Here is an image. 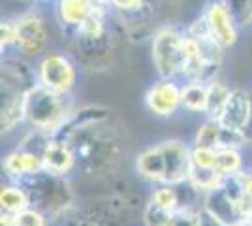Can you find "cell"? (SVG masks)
I'll list each match as a JSON object with an SVG mask.
<instances>
[{"mask_svg": "<svg viewBox=\"0 0 252 226\" xmlns=\"http://www.w3.org/2000/svg\"><path fill=\"white\" fill-rule=\"evenodd\" d=\"M96 8H98V2H91V0H63V2H59L57 17H59L64 34H72L77 29H81L85 23L91 19Z\"/></svg>", "mask_w": 252, "mask_h": 226, "instance_id": "5bb4252c", "label": "cell"}, {"mask_svg": "<svg viewBox=\"0 0 252 226\" xmlns=\"http://www.w3.org/2000/svg\"><path fill=\"white\" fill-rule=\"evenodd\" d=\"M0 43H2V51L4 47H10V45H15L17 43V23L15 19L13 21H2L0 25Z\"/></svg>", "mask_w": 252, "mask_h": 226, "instance_id": "f1b7e54d", "label": "cell"}, {"mask_svg": "<svg viewBox=\"0 0 252 226\" xmlns=\"http://www.w3.org/2000/svg\"><path fill=\"white\" fill-rule=\"evenodd\" d=\"M235 226H252V221L251 219H243L241 223H237Z\"/></svg>", "mask_w": 252, "mask_h": 226, "instance_id": "4dcf8cb0", "label": "cell"}, {"mask_svg": "<svg viewBox=\"0 0 252 226\" xmlns=\"http://www.w3.org/2000/svg\"><path fill=\"white\" fill-rule=\"evenodd\" d=\"M113 10L117 13V21L123 25L125 32L130 36L132 42H141L145 40L149 34H153L157 31H153L151 23H153V8L149 2L143 0H128V2H111Z\"/></svg>", "mask_w": 252, "mask_h": 226, "instance_id": "52a82bcc", "label": "cell"}, {"mask_svg": "<svg viewBox=\"0 0 252 226\" xmlns=\"http://www.w3.org/2000/svg\"><path fill=\"white\" fill-rule=\"evenodd\" d=\"M183 108L194 113H205L207 108V85L190 81L183 87Z\"/></svg>", "mask_w": 252, "mask_h": 226, "instance_id": "ffe728a7", "label": "cell"}, {"mask_svg": "<svg viewBox=\"0 0 252 226\" xmlns=\"http://www.w3.org/2000/svg\"><path fill=\"white\" fill-rule=\"evenodd\" d=\"M203 15H205L207 25H209V32L213 42L217 43L222 51L237 42V25L233 21L231 11L226 2H213V4H209V8Z\"/></svg>", "mask_w": 252, "mask_h": 226, "instance_id": "8fae6325", "label": "cell"}, {"mask_svg": "<svg viewBox=\"0 0 252 226\" xmlns=\"http://www.w3.org/2000/svg\"><path fill=\"white\" fill-rule=\"evenodd\" d=\"M215 170L219 172L222 179L237 175L243 172V159L237 149H217L215 159Z\"/></svg>", "mask_w": 252, "mask_h": 226, "instance_id": "44dd1931", "label": "cell"}, {"mask_svg": "<svg viewBox=\"0 0 252 226\" xmlns=\"http://www.w3.org/2000/svg\"><path fill=\"white\" fill-rule=\"evenodd\" d=\"M0 205H2V213L19 215L31 207V202H29L27 193L19 185H8L0 193Z\"/></svg>", "mask_w": 252, "mask_h": 226, "instance_id": "ac0fdd59", "label": "cell"}, {"mask_svg": "<svg viewBox=\"0 0 252 226\" xmlns=\"http://www.w3.org/2000/svg\"><path fill=\"white\" fill-rule=\"evenodd\" d=\"M17 51L23 57H40L49 43V32L43 17L38 11H25L17 19Z\"/></svg>", "mask_w": 252, "mask_h": 226, "instance_id": "ba28073f", "label": "cell"}, {"mask_svg": "<svg viewBox=\"0 0 252 226\" xmlns=\"http://www.w3.org/2000/svg\"><path fill=\"white\" fill-rule=\"evenodd\" d=\"M203 211H207L209 215H213L217 221H220L222 225L226 226H235L237 223L243 221L241 209L239 205L231 200L228 194L222 191V187L211 191V193L203 194Z\"/></svg>", "mask_w": 252, "mask_h": 226, "instance_id": "4fadbf2b", "label": "cell"}, {"mask_svg": "<svg viewBox=\"0 0 252 226\" xmlns=\"http://www.w3.org/2000/svg\"><path fill=\"white\" fill-rule=\"evenodd\" d=\"M247 219H251V221H252V211H251V215H249V217H247Z\"/></svg>", "mask_w": 252, "mask_h": 226, "instance_id": "1f68e13d", "label": "cell"}, {"mask_svg": "<svg viewBox=\"0 0 252 226\" xmlns=\"http://www.w3.org/2000/svg\"><path fill=\"white\" fill-rule=\"evenodd\" d=\"M230 95L231 91L220 81H213L211 85H207V108H205L207 119H213V121L220 119L222 111L228 104Z\"/></svg>", "mask_w": 252, "mask_h": 226, "instance_id": "d6986e66", "label": "cell"}, {"mask_svg": "<svg viewBox=\"0 0 252 226\" xmlns=\"http://www.w3.org/2000/svg\"><path fill=\"white\" fill-rule=\"evenodd\" d=\"M162 155H164V162H166V177H164V185H171L177 187L189 181L190 168H192V161H190V149L179 140H168L158 143Z\"/></svg>", "mask_w": 252, "mask_h": 226, "instance_id": "9c48e42d", "label": "cell"}, {"mask_svg": "<svg viewBox=\"0 0 252 226\" xmlns=\"http://www.w3.org/2000/svg\"><path fill=\"white\" fill-rule=\"evenodd\" d=\"M107 4L98 2V8L75 32L66 34L72 42V49L77 63L83 68L102 70L109 65L113 53V32L109 27V8Z\"/></svg>", "mask_w": 252, "mask_h": 226, "instance_id": "7a4b0ae2", "label": "cell"}, {"mask_svg": "<svg viewBox=\"0 0 252 226\" xmlns=\"http://www.w3.org/2000/svg\"><path fill=\"white\" fill-rule=\"evenodd\" d=\"M42 161L45 172L53 173L57 177H66L75 168V153L66 141L53 138L43 153Z\"/></svg>", "mask_w": 252, "mask_h": 226, "instance_id": "9a60e30c", "label": "cell"}, {"mask_svg": "<svg viewBox=\"0 0 252 226\" xmlns=\"http://www.w3.org/2000/svg\"><path fill=\"white\" fill-rule=\"evenodd\" d=\"M38 85L55 95L68 97L75 85V63L64 53H45L36 68Z\"/></svg>", "mask_w": 252, "mask_h": 226, "instance_id": "8992f818", "label": "cell"}, {"mask_svg": "<svg viewBox=\"0 0 252 226\" xmlns=\"http://www.w3.org/2000/svg\"><path fill=\"white\" fill-rule=\"evenodd\" d=\"M29 196L31 207L40 211L51 221L74 207V193L64 177H57L49 172H40L15 181Z\"/></svg>", "mask_w": 252, "mask_h": 226, "instance_id": "3957f363", "label": "cell"}, {"mask_svg": "<svg viewBox=\"0 0 252 226\" xmlns=\"http://www.w3.org/2000/svg\"><path fill=\"white\" fill-rule=\"evenodd\" d=\"M151 202L157 204L160 209L168 211V213H175L181 209V194H179L177 187L171 185H160L155 193L151 194Z\"/></svg>", "mask_w": 252, "mask_h": 226, "instance_id": "603a6c76", "label": "cell"}, {"mask_svg": "<svg viewBox=\"0 0 252 226\" xmlns=\"http://www.w3.org/2000/svg\"><path fill=\"white\" fill-rule=\"evenodd\" d=\"M201 209H179L169 219L168 226H201Z\"/></svg>", "mask_w": 252, "mask_h": 226, "instance_id": "484cf974", "label": "cell"}, {"mask_svg": "<svg viewBox=\"0 0 252 226\" xmlns=\"http://www.w3.org/2000/svg\"><path fill=\"white\" fill-rule=\"evenodd\" d=\"M200 215H201V226H226L222 225L220 221H217L213 215H209L207 211H203V209L200 211Z\"/></svg>", "mask_w": 252, "mask_h": 226, "instance_id": "f546056e", "label": "cell"}, {"mask_svg": "<svg viewBox=\"0 0 252 226\" xmlns=\"http://www.w3.org/2000/svg\"><path fill=\"white\" fill-rule=\"evenodd\" d=\"M226 4L230 8L235 25H249V23H252V2L233 0V2H226Z\"/></svg>", "mask_w": 252, "mask_h": 226, "instance_id": "d4e9b609", "label": "cell"}, {"mask_svg": "<svg viewBox=\"0 0 252 226\" xmlns=\"http://www.w3.org/2000/svg\"><path fill=\"white\" fill-rule=\"evenodd\" d=\"M252 117V97L245 89H231L228 104L222 111L219 123L222 129L245 132Z\"/></svg>", "mask_w": 252, "mask_h": 226, "instance_id": "7c38bea8", "label": "cell"}, {"mask_svg": "<svg viewBox=\"0 0 252 226\" xmlns=\"http://www.w3.org/2000/svg\"><path fill=\"white\" fill-rule=\"evenodd\" d=\"M220 136H222V125L219 121L213 119H205L198 129L196 140H194V147H205V149L217 151L220 147Z\"/></svg>", "mask_w": 252, "mask_h": 226, "instance_id": "7402d4cb", "label": "cell"}, {"mask_svg": "<svg viewBox=\"0 0 252 226\" xmlns=\"http://www.w3.org/2000/svg\"><path fill=\"white\" fill-rule=\"evenodd\" d=\"M4 170H6V173L10 175L13 181H19L23 177H29V175L43 172V161L42 157L17 147L13 153H10L6 157Z\"/></svg>", "mask_w": 252, "mask_h": 226, "instance_id": "2e32d148", "label": "cell"}, {"mask_svg": "<svg viewBox=\"0 0 252 226\" xmlns=\"http://www.w3.org/2000/svg\"><path fill=\"white\" fill-rule=\"evenodd\" d=\"M15 226H49V219L43 213H40V211L29 207L27 211H23V213L17 215Z\"/></svg>", "mask_w": 252, "mask_h": 226, "instance_id": "83f0119b", "label": "cell"}, {"mask_svg": "<svg viewBox=\"0 0 252 226\" xmlns=\"http://www.w3.org/2000/svg\"><path fill=\"white\" fill-rule=\"evenodd\" d=\"M215 159H217V151L205 149V147H192L190 149L192 166H198V168H215Z\"/></svg>", "mask_w": 252, "mask_h": 226, "instance_id": "4316f807", "label": "cell"}, {"mask_svg": "<svg viewBox=\"0 0 252 226\" xmlns=\"http://www.w3.org/2000/svg\"><path fill=\"white\" fill-rule=\"evenodd\" d=\"M136 170L137 173L147 179L151 183L164 185V177H166V162H164V155L160 145L149 147L143 153H139L136 159Z\"/></svg>", "mask_w": 252, "mask_h": 226, "instance_id": "e0dca14e", "label": "cell"}, {"mask_svg": "<svg viewBox=\"0 0 252 226\" xmlns=\"http://www.w3.org/2000/svg\"><path fill=\"white\" fill-rule=\"evenodd\" d=\"M153 63L162 79H175L183 75L185 51H183V34L171 27L158 29L153 36Z\"/></svg>", "mask_w": 252, "mask_h": 226, "instance_id": "5b68a950", "label": "cell"}, {"mask_svg": "<svg viewBox=\"0 0 252 226\" xmlns=\"http://www.w3.org/2000/svg\"><path fill=\"white\" fill-rule=\"evenodd\" d=\"M145 104L151 113L169 117L183 106V87H179L175 79H160L147 91Z\"/></svg>", "mask_w": 252, "mask_h": 226, "instance_id": "30bf717a", "label": "cell"}, {"mask_svg": "<svg viewBox=\"0 0 252 226\" xmlns=\"http://www.w3.org/2000/svg\"><path fill=\"white\" fill-rule=\"evenodd\" d=\"M111 119V111L105 108L77 109L53 136L74 149L75 168L87 175L109 173L119 162L121 141Z\"/></svg>", "mask_w": 252, "mask_h": 226, "instance_id": "6da1fadb", "label": "cell"}, {"mask_svg": "<svg viewBox=\"0 0 252 226\" xmlns=\"http://www.w3.org/2000/svg\"><path fill=\"white\" fill-rule=\"evenodd\" d=\"M171 213L160 209L157 204H153L151 200L147 202L145 209H143V225L145 226H168Z\"/></svg>", "mask_w": 252, "mask_h": 226, "instance_id": "cb8c5ba5", "label": "cell"}, {"mask_svg": "<svg viewBox=\"0 0 252 226\" xmlns=\"http://www.w3.org/2000/svg\"><path fill=\"white\" fill-rule=\"evenodd\" d=\"M72 115L74 109L70 98L55 95L40 85L31 89L25 97V121L34 130L55 136Z\"/></svg>", "mask_w": 252, "mask_h": 226, "instance_id": "277c9868", "label": "cell"}]
</instances>
